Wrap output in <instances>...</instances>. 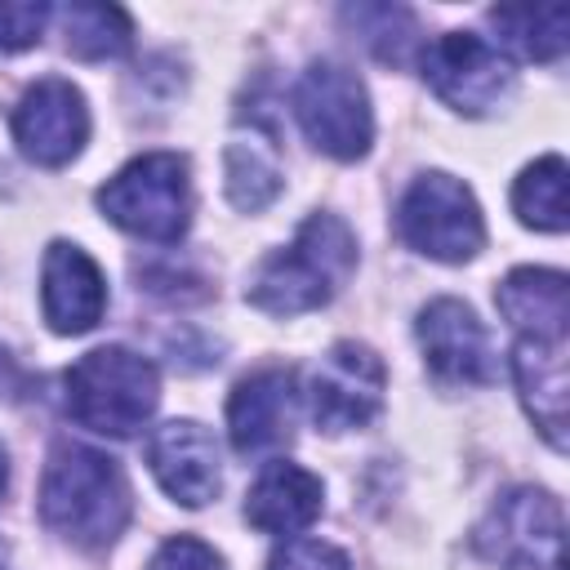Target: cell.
Segmentation results:
<instances>
[{"instance_id": "cell-3", "label": "cell", "mask_w": 570, "mask_h": 570, "mask_svg": "<svg viewBox=\"0 0 570 570\" xmlns=\"http://www.w3.org/2000/svg\"><path fill=\"white\" fill-rule=\"evenodd\" d=\"M67 414L98 436H134L160 401V374L147 356L111 343L85 352L67 374Z\"/></svg>"}, {"instance_id": "cell-28", "label": "cell", "mask_w": 570, "mask_h": 570, "mask_svg": "<svg viewBox=\"0 0 570 570\" xmlns=\"http://www.w3.org/2000/svg\"><path fill=\"white\" fill-rule=\"evenodd\" d=\"M0 570H4V543H0Z\"/></svg>"}, {"instance_id": "cell-21", "label": "cell", "mask_w": 570, "mask_h": 570, "mask_svg": "<svg viewBox=\"0 0 570 570\" xmlns=\"http://www.w3.org/2000/svg\"><path fill=\"white\" fill-rule=\"evenodd\" d=\"M512 209L534 232H566V160L557 151L521 169V178L512 183Z\"/></svg>"}, {"instance_id": "cell-7", "label": "cell", "mask_w": 570, "mask_h": 570, "mask_svg": "<svg viewBox=\"0 0 570 570\" xmlns=\"http://www.w3.org/2000/svg\"><path fill=\"white\" fill-rule=\"evenodd\" d=\"M423 76L441 102H450L463 116H485L499 102H508L517 71L512 58L499 53L476 31H445L423 49Z\"/></svg>"}, {"instance_id": "cell-27", "label": "cell", "mask_w": 570, "mask_h": 570, "mask_svg": "<svg viewBox=\"0 0 570 570\" xmlns=\"http://www.w3.org/2000/svg\"><path fill=\"white\" fill-rule=\"evenodd\" d=\"M4 485H9V454H4V445H0V494H4Z\"/></svg>"}, {"instance_id": "cell-18", "label": "cell", "mask_w": 570, "mask_h": 570, "mask_svg": "<svg viewBox=\"0 0 570 570\" xmlns=\"http://www.w3.org/2000/svg\"><path fill=\"white\" fill-rule=\"evenodd\" d=\"M223 174H227V200L236 209L258 214L263 205H272L276 191H281V178H285L272 134H263L254 125H249V134L245 129L232 134L227 156H223Z\"/></svg>"}, {"instance_id": "cell-10", "label": "cell", "mask_w": 570, "mask_h": 570, "mask_svg": "<svg viewBox=\"0 0 570 570\" xmlns=\"http://www.w3.org/2000/svg\"><path fill=\"white\" fill-rule=\"evenodd\" d=\"M9 125H13V142L36 165H67L89 142V107H85V94L71 80H62V76L36 80L18 98Z\"/></svg>"}, {"instance_id": "cell-20", "label": "cell", "mask_w": 570, "mask_h": 570, "mask_svg": "<svg viewBox=\"0 0 570 570\" xmlns=\"http://www.w3.org/2000/svg\"><path fill=\"white\" fill-rule=\"evenodd\" d=\"M490 22L503 45H512L521 58H534V62H557L570 45V9L566 4L490 9Z\"/></svg>"}, {"instance_id": "cell-16", "label": "cell", "mask_w": 570, "mask_h": 570, "mask_svg": "<svg viewBox=\"0 0 570 570\" xmlns=\"http://www.w3.org/2000/svg\"><path fill=\"white\" fill-rule=\"evenodd\" d=\"M321 517V481L285 459L263 463L245 494V521L263 534H298Z\"/></svg>"}, {"instance_id": "cell-19", "label": "cell", "mask_w": 570, "mask_h": 570, "mask_svg": "<svg viewBox=\"0 0 570 570\" xmlns=\"http://www.w3.org/2000/svg\"><path fill=\"white\" fill-rule=\"evenodd\" d=\"M58 27H62L67 53H76L85 62L120 58L134 45V22L120 4H67V9H58Z\"/></svg>"}, {"instance_id": "cell-6", "label": "cell", "mask_w": 570, "mask_h": 570, "mask_svg": "<svg viewBox=\"0 0 570 570\" xmlns=\"http://www.w3.org/2000/svg\"><path fill=\"white\" fill-rule=\"evenodd\" d=\"M294 116L307 142L334 160H361L374 142L370 94L343 62H312L294 85Z\"/></svg>"}, {"instance_id": "cell-13", "label": "cell", "mask_w": 570, "mask_h": 570, "mask_svg": "<svg viewBox=\"0 0 570 570\" xmlns=\"http://www.w3.org/2000/svg\"><path fill=\"white\" fill-rule=\"evenodd\" d=\"M147 468L160 481V490L183 508H205L218 485V445L196 419H169L147 441Z\"/></svg>"}, {"instance_id": "cell-9", "label": "cell", "mask_w": 570, "mask_h": 570, "mask_svg": "<svg viewBox=\"0 0 570 570\" xmlns=\"http://www.w3.org/2000/svg\"><path fill=\"white\" fill-rule=\"evenodd\" d=\"M485 552H503L508 570H566V517L548 490L521 485L499 499L481 530Z\"/></svg>"}, {"instance_id": "cell-17", "label": "cell", "mask_w": 570, "mask_h": 570, "mask_svg": "<svg viewBox=\"0 0 570 570\" xmlns=\"http://www.w3.org/2000/svg\"><path fill=\"white\" fill-rule=\"evenodd\" d=\"M494 303L517 338H566L570 321V285L566 272L552 267H517L499 281Z\"/></svg>"}, {"instance_id": "cell-12", "label": "cell", "mask_w": 570, "mask_h": 570, "mask_svg": "<svg viewBox=\"0 0 570 570\" xmlns=\"http://www.w3.org/2000/svg\"><path fill=\"white\" fill-rule=\"evenodd\" d=\"M294 414H298V387L289 370H254L240 379L227 396V432L236 454H272L289 445L294 436Z\"/></svg>"}, {"instance_id": "cell-1", "label": "cell", "mask_w": 570, "mask_h": 570, "mask_svg": "<svg viewBox=\"0 0 570 570\" xmlns=\"http://www.w3.org/2000/svg\"><path fill=\"white\" fill-rule=\"evenodd\" d=\"M134 499L120 463L102 450H89L80 441H58L49 450L45 476H40V521L76 543V548H107L129 525Z\"/></svg>"}, {"instance_id": "cell-24", "label": "cell", "mask_w": 570, "mask_h": 570, "mask_svg": "<svg viewBox=\"0 0 570 570\" xmlns=\"http://www.w3.org/2000/svg\"><path fill=\"white\" fill-rule=\"evenodd\" d=\"M49 18H53L49 4H0V53L31 49Z\"/></svg>"}, {"instance_id": "cell-11", "label": "cell", "mask_w": 570, "mask_h": 570, "mask_svg": "<svg viewBox=\"0 0 570 570\" xmlns=\"http://www.w3.org/2000/svg\"><path fill=\"white\" fill-rule=\"evenodd\" d=\"M419 347L428 370L441 383H490L494 379V352L490 334L476 321V312L459 298H432L414 321Z\"/></svg>"}, {"instance_id": "cell-5", "label": "cell", "mask_w": 570, "mask_h": 570, "mask_svg": "<svg viewBox=\"0 0 570 570\" xmlns=\"http://www.w3.org/2000/svg\"><path fill=\"white\" fill-rule=\"evenodd\" d=\"M396 232L410 249L436 263H468L485 245V218L472 187L441 169H428L405 187L396 205Z\"/></svg>"}, {"instance_id": "cell-8", "label": "cell", "mask_w": 570, "mask_h": 570, "mask_svg": "<svg viewBox=\"0 0 570 570\" xmlns=\"http://www.w3.org/2000/svg\"><path fill=\"white\" fill-rule=\"evenodd\" d=\"M387 370L374 347L365 343H334L307 374V387L298 392L307 401V414L321 432H352L365 428L383 410Z\"/></svg>"}, {"instance_id": "cell-4", "label": "cell", "mask_w": 570, "mask_h": 570, "mask_svg": "<svg viewBox=\"0 0 570 570\" xmlns=\"http://www.w3.org/2000/svg\"><path fill=\"white\" fill-rule=\"evenodd\" d=\"M98 209L129 236L178 245L191 227V165L178 151L134 156L98 187Z\"/></svg>"}, {"instance_id": "cell-15", "label": "cell", "mask_w": 570, "mask_h": 570, "mask_svg": "<svg viewBox=\"0 0 570 570\" xmlns=\"http://www.w3.org/2000/svg\"><path fill=\"white\" fill-rule=\"evenodd\" d=\"M512 379L534 428L552 450H566V338H517Z\"/></svg>"}, {"instance_id": "cell-26", "label": "cell", "mask_w": 570, "mask_h": 570, "mask_svg": "<svg viewBox=\"0 0 570 570\" xmlns=\"http://www.w3.org/2000/svg\"><path fill=\"white\" fill-rule=\"evenodd\" d=\"M27 392H31V374L22 370V361H18L9 347H0V401L13 405V401H22Z\"/></svg>"}, {"instance_id": "cell-25", "label": "cell", "mask_w": 570, "mask_h": 570, "mask_svg": "<svg viewBox=\"0 0 570 570\" xmlns=\"http://www.w3.org/2000/svg\"><path fill=\"white\" fill-rule=\"evenodd\" d=\"M147 570H227L223 557L205 543V539H191V534H174L156 548V557L147 561Z\"/></svg>"}, {"instance_id": "cell-23", "label": "cell", "mask_w": 570, "mask_h": 570, "mask_svg": "<svg viewBox=\"0 0 570 570\" xmlns=\"http://www.w3.org/2000/svg\"><path fill=\"white\" fill-rule=\"evenodd\" d=\"M267 570H352V561H347L334 543H325V539L289 534V539L272 552Z\"/></svg>"}, {"instance_id": "cell-14", "label": "cell", "mask_w": 570, "mask_h": 570, "mask_svg": "<svg viewBox=\"0 0 570 570\" xmlns=\"http://www.w3.org/2000/svg\"><path fill=\"white\" fill-rule=\"evenodd\" d=\"M40 307L58 334H85L107 312L102 267L71 240H53L40 263Z\"/></svg>"}, {"instance_id": "cell-2", "label": "cell", "mask_w": 570, "mask_h": 570, "mask_svg": "<svg viewBox=\"0 0 570 570\" xmlns=\"http://www.w3.org/2000/svg\"><path fill=\"white\" fill-rule=\"evenodd\" d=\"M356 272V236L338 214H312L289 245L267 254L249 276L245 298L272 316L325 307Z\"/></svg>"}, {"instance_id": "cell-22", "label": "cell", "mask_w": 570, "mask_h": 570, "mask_svg": "<svg viewBox=\"0 0 570 570\" xmlns=\"http://www.w3.org/2000/svg\"><path fill=\"white\" fill-rule=\"evenodd\" d=\"M343 22L365 40V49L379 62H392V67H405L423 45L414 13L401 4H347Z\"/></svg>"}]
</instances>
